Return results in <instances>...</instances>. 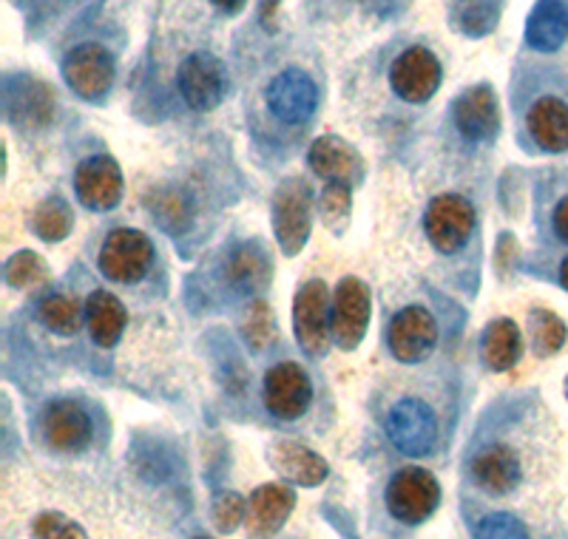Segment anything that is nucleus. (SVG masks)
Instances as JSON below:
<instances>
[{"label": "nucleus", "instance_id": "1", "mask_svg": "<svg viewBox=\"0 0 568 539\" xmlns=\"http://www.w3.org/2000/svg\"><path fill=\"white\" fill-rule=\"evenodd\" d=\"M440 502V486L429 471L424 469H400L387 488V506L395 520L418 526Z\"/></svg>", "mask_w": 568, "mask_h": 539}, {"label": "nucleus", "instance_id": "2", "mask_svg": "<svg viewBox=\"0 0 568 539\" xmlns=\"http://www.w3.org/2000/svg\"><path fill=\"white\" fill-rule=\"evenodd\" d=\"M424 227L435 251L455 253L469 242L471 231H475V211L458 193H444L426 207Z\"/></svg>", "mask_w": 568, "mask_h": 539}, {"label": "nucleus", "instance_id": "3", "mask_svg": "<svg viewBox=\"0 0 568 539\" xmlns=\"http://www.w3.org/2000/svg\"><path fill=\"white\" fill-rule=\"evenodd\" d=\"M151 258H154V247H151L149 236L123 227V231H111L105 238L103 251H100V270L111 282L134 284L149 273Z\"/></svg>", "mask_w": 568, "mask_h": 539}, {"label": "nucleus", "instance_id": "4", "mask_svg": "<svg viewBox=\"0 0 568 539\" xmlns=\"http://www.w3.org/2000/svg\"><path fill=\"white\" fill-rule=\"evenodd\" d=\"M387 435L395 449L409 457L429 455L438 440V424H435L433 409L424 400L404 398L389 409Z\"/></svg>", "mask_w": 568, "mask_h": 539}, {"label": "nucleus", "instance_id": "5", "mask_svg": "<svg viewBox=\"0 0 568 539\" xmlns=\"http://www.w3.org/2000/svg\"><path fill=\"white\" fill-rule=\"evenodd\" d=\"M176 85H180L185 103L196 111H213L225 100L227 94V71L220 58H213L211 52H196L185 58L176 74Z\"/></svg>", "mask_w": 568, "mask_h": 539}, {"label": "nucleus", "instance_id": "6", "mask_svg": "<svg viewBox=\"0 0 568 539\" xmlns=\"http://www.w3.org/2000/svg\"><path fill=\"white\" fill-rule=\"evenodd\" d=\"M63 78L83 100H103L114 83V58L100 43H83L65 54Z\"/></svg>", "mask_w": 568, "mask_h": 539}, {"label": "nucleus", "instance_id": "7", "mask_svg": "<svg viewBox=\"0 0 568 539\" xmlns=\"http://www.w3.org/2000/svg\"><path fill=\"white\" fill-rule=\"evenodd\" d=\"M293 327H296V338L304 353H327L333 313H329V298L324 282H307L298 289L296 304H293Z\"/></svg>", "mask_w": 568, "mask_h": 539}, {"label": "nucleus", "instance_id": "8", "mask_svg": "<svg viewBox=\"0 0 568 539\" xmlns=\"http://www.w3.org/2000/svg\"><path fill=\"white\" fill-rule=\"evenodd\" d=\"M273 225L287 256L298 253L311 236V191L302 180H287L273 196Z\"/></svg>", "mask_w": 568, "mask_h": 539}, {"label": "nucleus", "instance_id": "9", "mask_svg": "<svg viewBox=\"0 0 568 539\" xmlns=\"http://www.w3.org/2000/svg\"><path fill=\"white\" fill-rule=\"evenodd\" d=\"M91 418L74 400H54L40 415V435L43 444L54 451H83L91 444Z\"/></svg>", "mask_w": 568, "mask_h": 539}, {"label": "nucleus", "instance_id": "10", "mask_svg": "<svg viewBox=\"0 0 568 539\" xmlns=\"http://www.w3.org/2000/svg\"><path fill=\"white\" fill-rule=\"evenodd\" d=\"M318 105V89L302 69H284L267 85V109L287 125H298L313 116Z\"/></svg>", "mask_w": 568, "mask_h": 539}, {"label": "nucleus", "instance_id": "11", "mask_svg": "<svg viewBox=\"0 0 568 539\" xmlns=\"http://www.w3.org/2000/svg\"><path fill=\"white\" fill-rule=\"evenodd\" d=\"M393 91L407 100V103H426L440 85V63L429 49L413 45L407 52H400L398 60L389 71Z\"/></svg>", "mask_w": 568, "mask_h": 539}, {"label": "nucleus", "instance_id": "12", "mask_svg": "<svg viewBox=\"0 0 568 539\" xmlns=\"http://www.w3.org/2000/svg\"><path fill=\"white\" fill-rule=\"evenodd\" d=\"M438 344V324L424 307L400 309L389 324V349L404 364H420Z\"/></svg>", "mask_w": 568, "mask_h": 539}, {"label": "nucleus", "instance_id": "13", "mask_svg": "<svg viewBox=\"0 0 568 539\" xmlns=\"http://www.w3.org/2000/svg\"><path fill=\"white\" fill-rule=\"evenodd\" d=\"M313 400V386L298 364H278L265 375V406L278 420L302 418Z\"/></svg>", "mask_w": 568, "mask_h": 539}, {"label": "nucleus", "instance_id": "14", "mask_svg": "<svg viewBox=\"0 0 568 539\" xmlns=\"http://www.w3.org/2000/svg\"><path fill=\"white\" fill-rule=\"evenodd\" d=\"M74 191L91 211H111L123 200V171L111 156H91L74 174Z\"/></svg>", "mask_w": 568, "mask_h": 539}, {"label": "nucleus", "instance_id": "15", "mask_svg": "<svg viewBox=\"0 0 568 539\" xmlns=\"http://www.w3.org/2000/svg\"><path fill=\"white\" fill-rule=\"evenodd\" d=\"M369 324V289L358 278H344L333 302V338L342 349L362 344Z\"/></svg>", "mask_w": 568, "mask_h": 539}, {"label": "nucleus", "instance_id": "16", "mask_svg": "<svg viewBox=\"0 0 568 539\" xmlns=\"http://www.w3.org/2000/svg\"><path fill=\"white\" fill-rule=\"evenodd\" d=\"M296 508V495L287 486L278 482H267L258 486L247 502V537L251 539H267L287 522L291 511Z\"/></svg>", "mask_w": 568, "mask_h": 539}, {"label": "nucleus", "instance_id": "17", "mask_svg": "<svg viewBox=\"0 0 568 539\" xmlns=\"http://www.w3.org/2000/svg\"><path fill=\"white\" fill-rule=\"evenodd\" d=\"M455 122L469 142H489L500 131V105L489 85L464 91L455 103Z\"/></svg>", "mask_w": 568, "mask_h": 539}, {"label": "nucleus", "instance_id": "18", "mask_svg": "<svg viewBox=\"0 0 568 539\" xmlns=\"http://www.w3.org/2000/svg\"><path fill=\"white\" fill-rule=\"evenodd\" d=\"M307 162L316 171L318 176H324L327 182H344V185H353V182L362 180L364 165L358 151L349 145V142L338 140V136H322L311 145V154Z\"/></svg>", "mask_w": 568, "mask_h": 539}, {"label": "nucleus", "instance_id": "19", "mask_svg": "<svg viewBox=\"0 0 568 539\" xmlns=\"http://www.w3.org/2000/svg\"><path fill=\"white\" fill-rule=\"evenodd\" d=\"M267 460H271V466L284 480L296 482V486L313 488L327 480L329 475L327 462L316 451H311L302 444H293V440H278L271 449V455H267Z\"/></svg>", "mask_w": 568, "mask_h": 539}, {"label": "nucleus", "instance_id": "20", "mask_svg": "<svg viewBox=\"0 0 568 539\" xmlns=\"http://www.w3.org/2000/svg\"><path fill=\"white\" fill-rule=\"evenodd\" d=\"M471 477L489 495H509L520 482V460L506 446H489L471 460Z\"/></svg>", "mask_w": 568, "mask_h": 539}, {"label": "nucleus", "instance_id": "21", "mask_svg": "<svg viewBox=\"0 0 568 539\" xmlns=\"http://www.w3.org/2000/svg\"><path fill=\"white\" fill-rule=\"evenodd\" d=\"M568 40V7L562 0H537L526 23V43L535 52H557Z\"/></svg>", "mask_w": 568, "mask_h": 539}, {"label": "nucleus", "instance_id": "22", "mask_svg": "<svg viewBox=\"0 0 568 539\" xmlns=\"http://www.w3.org/2000/svg\"><path fill=\"white\" fill-rule=\"evenodd\" d=\"M529 134L542 151H568V105L557 96H540L529 109Z\"/></svg>", "mask_w": 568, "mask_h": 539}, {"label": "nucleus", "instance_id": "23", "mask_svg": "<svg viewBox=\"0 0 568 539\" xmlns=\"http://www.w3.org/2000/svg\"><path fill=\"white\" fill-rule=\"evenodd\" d=\"M85 322H89L91 338L98 340L100 347H114L123 335L129 313L120 298L98 289V293H91L89 304H85Z\"/></svg>", "mask_w": 568, "mask_h": 539}, {"label": "nucleus", "instance_id": "24", "mask_svg": "<svg viewBox=\"0 0 568 539\" xmlns=\"http://www.w3.org/2000/svg\"><path fill=\"white\" fill-rule=\"evenodd\" d=\"M524 340L511 318H495L484 333V360L495 373H506L520 358Z\"/></svg>", "mask_w": 568, "mask_h": 539}, {"label": "nucleus", "instance_id": "25", "mask_svg": "<svg viewBox=\"0 0 568 539\" xmlns=\"http://www.w3.org/2000/svg\"><path fill=\"white\" fill-rule=\"evenodd\" d=\"M267 276H271L267 258L256 247H240L231 256V262H227V278H231V284H236L242 289L265 287Z\"/></svg>", "mask_w": 568, "mask_h": 539}, {"label": "nucleus", "instance_id": "26", "mask_svg": "<svg viewBox=\"0 0 568 539\" xmlns=\"http://www.w3.org/2000/svg\"><path fill=\"white\" fill-rule=\"evenodd\" d=\"M9 116L18 125H43L52 116V91L49 85H34V89H23L14 96H9Z\"/></svg>", "mask_w": 568, "mask_h": 539}, {"label": "nucleus", "instance_id": "27", "mask_svg": "<svg viewBox=\"0 0 568 539\" xmlns=\"http://www.w3.org/2000/svg\"><path fill=\"white\" fill-rule=\"evenodd\" d=\"M529 335L535 353L540 358H549V355H555L566 344L568 329L555 313H549V309H535L529 322Z\"/></svg>", "mask_w": 568, "mask_h": 539}, {"label": "nucleus", "instance_id": "28", "mask_svg": "<svg viewBox=\"0 0 568 539\" xmlns=\"http://www.w3.org/2000/svg\"><path fill=\"white\" fill-rule=\"evenodd\" d=\"M83 307L78 298L52 296L40 304V322L60 335H74L83 327Z\"/></svg>", "mask_w": 568, "mask_h": 539}, {"label": "nucleus", "instance_id": "29", "mask_svg": "<svg viewBox=\"0 0 568 539\" xmlns=\"http://www.w3.org/2000/svg\"><path fill=\"white\" fill-rule=\"evenodd\" d=\"M34 233L43 242H60L71 233V211L63 200H45L43 205L34 211Z\"/></svg>", "mask_w": 568, "mask_h": 539}, {"label": "nucleus", "instance_id": "30", "mask_svg": "<svg viewBox=\"0 0 568 539\" xmlns=\"http://www.w3.org/2000/svg\"><path fill=\"white\" fill-rule=\"evenodd\" d=\"M455 23L469 38H484L495 29L497 7L489 0H460L458 9H455Z\"/></svg>", "mask_w": 568, "mask_h": 539}, {"label": "nucleus", "instance_id": "31", "mask_svg": "<svg viewBox=\"0 0 568 539\" xmlns=\"http://www.w3.org/2000/svg\"><path fill=\"white\" fill-rule=\"evenodd\" d=\"M45 278V262L32 251L14 253L7 262V282L18 289H29L43 284Z\"/></svg>", "mask_w": 568, "mask_h": 539}, {"label": "nucleus", "instance_id": "32", "mask_svg": "<svg viewBox=\"0 0 568 539\" xmlns=\"http://www.w3.org/2000/svg\"><path fill=\"white\" fill-rule=\"evenodd\" d=\"M32 537L34 539H89V533H85L74 520L63 517V513L45 511L34 520Z\"/></svg>", "mask_w": 568, "mask_h": 539}, {"label": "nucleus", "instance_id": "33", "mask_svg": "<svg viewBox=\"0 0 568 539\" xmlns=\"http://www.w3.org/2000/svg\"><path fill=\"white\" fill-rule=\"evenodd\" d=\"M318 211H322L327 225H344L349 216V185H344V182H327V187L318 196Z\"/></svg>", "mask_w": 568, "mask_h": 539}, {"label": "nucleus", "instance_id": "34", "mask_svg": "<svg viewBox=\"0 0 568 539\" xmlns=\"http://www.w3.org/2000/svg\"><path fill=\"white\" fill-rule=\"evenodd\" d=\"M242 333H245L247 344H251L253 349H265L267 344H271L273 315H271V309H267L265 302L253 304V307L247 309V318H245V324H242Z\"/></svg>", "mask_w": 568, "mask_h": 539}, {"label": "nucleus", "instance_id": "35", "mask_svg": "<svg viewBox=\"0 0 568 539\" xmlns=\"http://www.w3.org/2000/svg\"><path fill=\"white\" fill-rule=\"evenodd\" d=\"M247 517V506L240 495H220L213 500V526L220 528L222 533H231L240 528V522Z\"/></svg>", "mask_w": 568, "mask_h": 539}, {"label": "nucleus", "instance_id": "36", "mask_svg": "<svg viewBox=\"0 0 568 539\" xmlns=\"http://www.w3.org/2000/svg\"><path fill=\"white\" fill-rule=\"evenodd\" d=\"M478 539H529V531L511 513H489L480 520Z\"/></svg>", "mask_w": 568, "mask_h": 539}, {"label": "nucleus", "instance_id": "37", "mask_svg": "<svg viewBox=\"0 0 568 539\" xmlns=\"http://www.w3.org/2000/svg\"><path fill=\"white\" fill-rule=\"evenodd\" d=\"M555 231L562 242H568V196L560 202V205H557V211H555Z\"/></svg>", "mask_w": 568, "mask_h": 539}, {"label": "nucleus", "instance_id": "38", "mask_svg": "<svg viewBox=\"0 0 568 539\" xmlns=\"http://www.w3.org/2000/svg\"><path fill=\"white\" fill-rule=\"evenodd\" d=\"M211 3H213V7H216V9H222V12L236 14L242 7H245L247 0H211Z\"/></svg>", "mask_w": 568, "mask_h": 539}, {"label": "nucleus", "instance_id": "39", "mask_svg": "<svg viewBox=\"0 0 568 539\" xmlns=\"http://www.w3.org/2000/svg\"><path fill=\"white\" fill-rule=\"evenodd\" d=\"M560 284L568 289V258L562 262V267H560Z\"/></svg>", "mask_w": 568, "mask_h": 539}, {"label": "nucleus", "instance_id": "40", "mask_svg": "<svg viewBox=\"0 0 568 539\" xmlns=\"http://www.w3.org/2000/svg\"><path fill=\"white\" fill-rule=\"evenodd\" d=\"M566 395H568V378H566Z\"/></svg>", "mask_w": 568, "mask_h": 539}, {"label": "nucleus", "instance_id": "41", "mask_svg": "<svg viewBox=\"0 0 568 539\" xmlns=\"http://www.w3.org/2000/svg\"><path fill=\"white\" fill-rule=\"evenodd\" d=\"M194 539H207V537H194Z\"/></svg>", "mask_w": 568, "mask_h": 539}]
</instances>
